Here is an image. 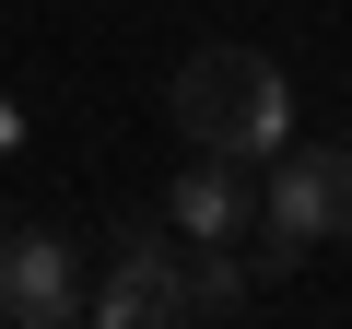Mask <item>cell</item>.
<instances>
[{
  "instance_id": "obj_6",
  "label": "cell",
  "mask_w": 352,
  "mask_h": 329,
  "mask_svg": "<svg viewBox=\"0 0 352 329\" xmlns=\"http://www.w3.org/2000/svg\"><path fill=\"white\" fill-rule=\"evenodd\" d=\"M247 294H258L247 247H188V317H247Z\"/></svg>"
},
{
  "instance_id": "obj_2",
  "label": "cell",
  "mask_w": 352,
  "mask_h": 329,
  "mask_svg": "<svg viewBox=\"0 0 352 329\" xmlns=\"http://www.w3.org/2000/svg\"><path fill=\"white\" fill-rule=\"evenodd\" d=\"M317 247H352V141H282V153H270V177H258L247 270L282 282V270H305Z\"/></svg>"
},
{
  "instance_id": "obj_3",
  "label": "cell",
  "mask_w": 352,
  "mask_h": 329,
  "mask_svg": "<svg viewBox=\"0 0 352 329\" xmlns=\"http://www.w3.org/2000/svg\"><path fill=\"white\" fill-rule=\"evenodd\" d=\"M94 317L106 329H153V317H188V235L164 212H129L118 247H106V282H94Z\"/></svg>"
},
{
  "instance_id": "obj_5",
  "label": "cell",
  "mask_w": 352,
  "mask_h": 329,
  "mask_svg": "<svg viewBox=\"0 0 352 329\" xmlns=\"http://www.w3.org/2000/svg\"><path fill=\"white\" fill-rule=\"evenodd\" d=\"M258 177H270V164L188 153V164L164 177V224L188 235V247H247V235H258Z\"/></svg>"
},
{
  "instance_id": "obj_7",
  "label": "cell",
  "mask_w": 352,
  "mask_h": 329,
  "mask_svg": "<svg viewBox=\"0 0 352 329\" xmlns=\"http://www.w3.org/2000/svg\"><path fill=\"white\" fill-rule=\"evenodd\" d=\"M12 141H24V118H12V106H0V153H12Z\"/></svg>"
},
{
  "instance_id": "obj_4",
  "label": "cell",
  "mask_w": 352,
  "mask_h": 329,
  "mask_svg": "<svg viewBox=\"0 0 352 329\" xmlns=\"http://www.w3.org/2000/svg\"><path fill=\"white\" fill-rule=\"evenodd\" d=\"M71 317H94L82 247L59 224H12L0 235V329H71Z\"/></svg>"
},
{
  "instance_id": "obj_1",
  "label": "cell",
  "mask_w": 352,
  "mask_h": 329,
  "mask_svg": "<svg viewBox=\"0 0 352 329\" xmlns=\"http://www.w3.org/2000/svg\"><path fill=\"white\" fill-rule=\"evenodd\" d=\"M164 129L188 141V153H235V164H270L282 141H294V83H282V59L270 47H188L176 59V83H164Z\"/></svg>"
}]
</instances>
